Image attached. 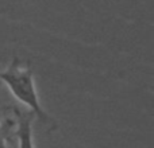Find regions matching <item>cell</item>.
I'll use <instances>...</instances> for the list:
<instances>
[{
  "label": "cell",
  "mask_w": 154,
  "mask_h": 148,
  "mask_svg": "<svg viewBox=\"0 0 154 148\" xmlns=\"http://www.w3.org/2000/svg\"><path fill=\"white\" fill-rule=\"evenodd\" d=\"M0 148H7V146H5L4 135H3V131H2V127H0Z\"/></svg>",
  "instance_id": "3"
},
{
  "label": "cell",
  "mask_w": 154,
  "mask_h": 148,
  "mask_svg": "<svg viewBox=\"0 0 154 148\" xmlns=\"http://www.w3.org/2000/svg\"><path fill=\"white\" fill-rule=\"evenodd\" d=\"M0 82H3L8 87L11 94L19 102L26 105L30 112L35 114V117H39L42 121H50V117L41 105L34 81V73L30 62L22 65L18 57L12 58L7 69L0 72Z\"/></svg>",
  "instance_id": "1"
},
{
  "label": "cell",
  "mask_w": 154,
  "mask_h": 148,
  "mask_svg": "<svg viewBox=\"0 0 154 148\" xmlns=\"http://www.w3.org/2000/svg\"><path fill=\"white\" fill-rule=\"evenodd\" d=\"M34 113L16 111V119H18V128H16V136H18L19 148H35L32 140V120Z\"/></svg>",
  "instance_id": "2"
},
{
  "label": "cell",
  "mask_w": 154,
  "mask_h": 148,
  "mask_svg": "<svg viewBox=\"0 0 154 148\" xmlns=\"http://www.w3.org/2000/svg\"><path fill=\"white\" fill-rule=\"evenodd\" d=\"M0 84H2V82H0Z\"/></svg>",
  "instance_id": "4"
}]
</instances>
